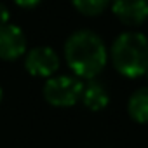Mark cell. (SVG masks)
Masks as SVG:
<instances>
[{
	"instance_id": "obj_10",
	"label": "cell",
	"mask_w": 148,
	"mask_h": 148,
	"mask_svg": "<svg viewBox=\"0 0 148 148\" xmlns=\"http://www.w3.org/2000/svg\"><path fill=\"white\" fill-rule=\"evenodd\" d=\"M12 2L21 9H35L37 5H40L42 0H12Z\"/></svg>"
},
{
	"instance_id": "obj_13",
	"label": "cell",
	"mask_w": 148,
	"mask_h": 148,
	"mask_svg": "<svg viewBox=\"0 0 148 148\" xmlns=\"http://www.w3.org/2000/svg\"><path fill=\"white\" fill-rule=\"evenodd\" d=\"M145 75H146V77H148V71H146V73H145Z\"/></svg>"
},
{
	"instance_id": "obj_6",
	"label": "cell",
	"mask_w": 148,
	"mask_h": 148,
	"mask_svg": "<svg viewBox=\"0 0 148 148\" xmlns=\"http://www.w3.org/2000/svg\"><path fill=\"white\" fill-rule=\"evenodd\" d=\"M115 18L129 26H138L148 19V0H112Z\"/></svg>"
},
{
	"instance_id": "obj_1",
	"label": "cell",
	"mask_w": 148,
	"mask_h": 148,
	"mask_svg": "<svg viewBox=\"0 0 148 148\" xmlns=\"http://www.w3.org/2000/svg\"><path fill=\"white\" fill-rule=\"evenodd\" d=\"M64 61L77 79L94 80L108 61V51L101 37L91 30L73 32L64 42Z\"/></svg>"
},
{
	"instance_id": "obj_3",
	"label": "cell",
	"mask_w": 148,
	"mask_h": 148,
	"mask_svg": "<svg viewBox=\"0 0 148 148\" xmlns=\"http://www.w3.org/2000/svg\"><path fill=\"white\" fill-rule=\"evenodd\" d=\"M84 84L75 75H52L45 79L44 99L56 108H70L80 101Z\"/></svg>"
},
{
	"instance_id": "obj_8",
	"label": "cell",
	"mask_w": 148,
	"mask_h": 148,
	"mask_svg": "<svg viewBox=\"0 0 148 148\" xmlns=\"http://www.w3.org/2000/svg\"><path fill=\"white\" fill-rule=\"evenodd\" d=\"M127 112L134 122L148 124V87H141L131 94Z\"/></svg>"
},
{
	"instance_id": "obj_4",
	"label": "cell",
	"mask_w": 148,
	"mask_h": 148,
	"mask_svg": "<svg viewBox=\"0 0 148 148\" xmlns=\"http://www.w3.org/2000/svg\"><path fill=\"white\" fill-rule=\"evenodd\" d=\"M59 54L49 45H38L25 54V70L28 75L38 79H49L59 70Z\"/></svg>"
},
{
	"instance_id": "obj_7",
	"label": "cell",
	"mask_w": 148,
	"mask_h": 148,
	"mask_svg": "<svg viewBox=\"0 0 148 148\" xmlns=\"http://www.w3.org/2000/svg\"><path fill=\"white\" fill-rule=\"evenodd\" d=\"M80 101L91 112H99V110H103V108L108 106L110 96H108V92H106V89H105L103 84H99L96 80H89L84 86V89H82Z\"/></svg>"
},
{
	"instance_id": "obj_11",
	"label": "cell",
	"mask_w": 148,
	"mask_h": 148,
	"mask_svg": "<svg viewBox=\"0 0 148 148\" xmlns=\"http://www.w3.org/2000/svg\"><path fill=\"white\" fill-rule=\"evenodd\" d=\"M9 19H11V11L7 9V5H5V4L0 2V25L9 23Z\"/></svg>"
},
{
	"instance_id": "obj_12",
	"label": "cell",
	"mask_w": 148,
	"mask_h": 148,
	"mask_svg": "<svg viewBox=\"0 0 148 148\" xmlns=\"http://www.w3.org/2000/svg\"><path fill=\"white\" fill-rule=\"evenodd\" d=\"M2 98H4V91H2V87H0V103H2Z\"/></svg>"
},
{
	"instance_id": "obj_2",
	"label": "cell",
	"mask_w": 148,
	"mask_h": 148,
	"mask_svg": "<svg viewBox=\"0 0 148 148\" xmlns=\"http://www.w3.org/2000/svg\"><path fill=\"white\" fill-rule=\"evenodd\" d=\"M112 63L122 77L145 75L148 71V38L138 32L120 33L112 44Z\"/></svg>"
},
{
	"instance_id": "obj_9",
	"label": "cell",
	"mask_w": 148,
	"mask_h": 148,
	"mask_svg": "<svg viewBox=\"0 0 148 148\" xmlns=\"http://www.w3.org/2000/svg\"><path fill=\"white\" fill-rule=\"evenodd\" d=\"M112 0H71L73 7L84 16H98L101 14Z\"/></svg>"
},
{
	"instance_id": "obj_5",
	"label": "cell",
	"mask_w": 148,
	"mask_h": 148,
	"mask_svg": "<svg viewBox=\"0 0 148 148\" xmlns=\"http://www.w3.org/2000/svg\"><path fill=\"white\" fill-rule=\"evenodd\" d=\"M26 51H28L26 35L18 25L11 21L0 25V59L12 63L18 61L21 56H25Z\"/></svg>"
}]
</instances>
